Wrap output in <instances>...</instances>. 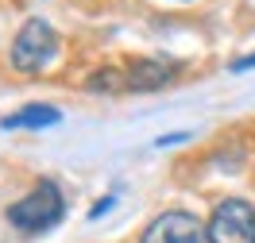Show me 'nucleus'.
Instances as JSON below:
<instances>
[{
  "label": "nucleus",
  "instance_id": "obj_1",
  "mask_svg": "<svg viewBox=\"0 0 255 243\" xmlns=\"http://www.w3.org/2000/svg\"><path fill=\"white\" fill-rule=\"evenodd\" d=\"M62 209H66L62 189L54 181H39L23 201H16L8 209V224L27 232V236H39V232H47V228H54L62 220Z\"/></svg>",
  "mask_w": 255,
  "mask_h": 243
},
{
  "label": "nucleus",
  "instance_id": "obj_2",
  "mask_svg": "<svg viewBox=\"0 0 255 243\" xmlns=\"http://www.w3.org/2000/svg\"><path fill=\"white\" fill-rule=\"evenodd\" d=\"M54 50H58L54 27H50L47 19H27V23L19 27L16 43H12V70H19V74H39V70L54 58Z\"/></svg>",
  "mask_w": 255,
  "mask_h": 243
},
{
  "label": "nucleus",
  "instance_id": "obj_3",
  "mask_svg": "<svg viewBox=\"0 0 255 243\" xmlns=\"http://www.w3.org/2000/svg\"><path fill=\"white\" fill-rule=\"evenodd\" d=\"M209 243H255V209L240 197L221 201L205 228Z\"/></svg>",
  "mask_w": 255,
  "mask_h": 243
},
{
  "label": "nucleus",
  "instance_id": "obj_4",
  "mask_svg": "<svg viewBox=\"0 0 255 243\" xmlns=\"http://www.w3.org/2000/svg\"><path fill=\"white\" fill-rule=\"evenodd\" d=\"M139 243H209V236H205V228H201V220L193 212L170 209V212H162V216H155L147 224Z\"/></svg>",
  "mask_w": 255,
  "mask_h": 243
},
{
  "label": "nucleus",
  "instance_id": "obj_5",
  "mask_svg": "<svg viewBox=\"0 0 255 243\" xmlns=\"http://www.w3.org/2000/svg\"><path fill=\"white\" fill-rule=\"evenodd\" d=\"M178 70H182V66H178L174 58H135L124 74H128V89H135V93H155V89H162L166 81L178 78Z\"/></svg>",
  "mask_w": 255,
  "mask_h": 243
},
{
  "label": "nucleus",
  "instance_id": "obj_6",
  "mask_svg": "<svg viewBox=\"0 0 255 243\" xmlns=\"http://www.w3.org/2000/svg\"><path fill=\"white\" fill-rule=\"evenodd\" d=\"M58 120H62V112H58L54 104H27L23 112L0 120V128H50V124H58Z\"/></svg>",
  "mask_w": 255,
  "mask_h": 243
},
{
  "label": "nucleus",
  "instance_id": "obj_7",
  "mask_svg": "<svg viewBox=\"0 0 255 243\" xmlns=\"http://www.w3.org/2000/svg\"><path fill=\"white\" fill-rule=\"evenodd\" d=\"M120 89H128L124 70H101L89 78V93H120Z\"/></svg>",
  "mask_w": 255,
  "mask_h": 243
},
{
  "label": "nucleus",
  "instance_id": "obj_8",
  "mask_svg": "<svg viewBox=\"0 0 255 243\" xmlns=\"http://www.w3.org/2000/svg\"><path fill=\"white\" fill-rule=\"evenodd\" d=\"M112 205H116V197H101V201H97V205H93V212H89V216H93V220H97V216H105V212H109Z\"/></svg>",
  "mask_w": 255,
  "mask_h": 243
},
{
  "label": "nucleus",
  "instance_id": "obj_9",
  "mask_svg": "<svg viewBox=\"0 0 255 243\" xmlns=\"http://www.w3.org/2000/svg\"><path fill=\"white\" fill-rule=\"evenodd\" d=\"M232 70H236V74H244V70H255V54H248V58L232 62Z\"/></svg>",
  "mask_w": 255,
  "mask_h": 243
}]
</instances>
